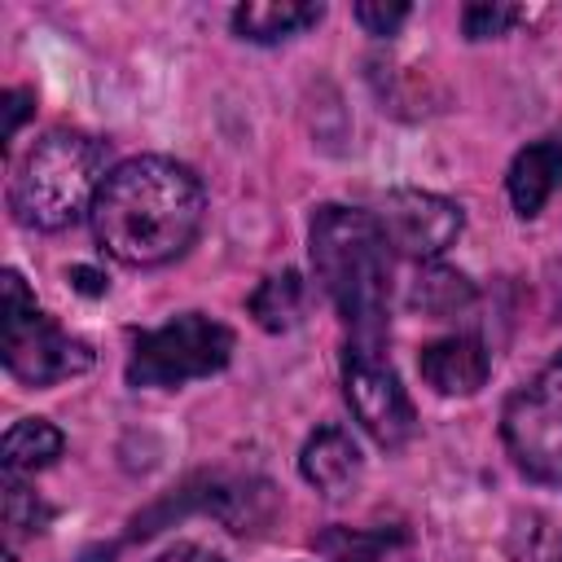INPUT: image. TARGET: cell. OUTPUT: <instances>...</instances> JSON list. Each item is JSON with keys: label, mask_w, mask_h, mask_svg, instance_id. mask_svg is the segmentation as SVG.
Wrapping results in <instances>:
<instances>
[{"label": "cell", "mask_w": 562, "mask_h": 562, "mask_svg": "<svg viewBox=\"0 0 562 562\" xmlns=\"http://www.w3.org/2000/svg\"><path fill=\"white\" fill-rule=\"evenodd\" d=\"M325 18V4H299V0H259L233 9V31L250 44H277L290 35H303Z\"/></svg>", "instance_id": "12"}, {"label": "cell", "mask_w": 562, "mask_h": 562, "mask_svg": "<svg viewBox=\"0 0 562 562\" xmlns=\"http://www.w3.org/2000/svg\"><path fill=\"white\" fill-rule=\"evenodd\" d=\"M351 13H356V22H360L369 35H395V31L408 22L413 9H408L404 0H391V4H382V0H360Z\"/></svg>", "instance_id": "19"}, {"label": "cell", "mask_w": 562, "mask_h": 562, "mask_svg": "<svg viewBox=\"0 0 562 562\" xmlns=\"http://www.w3.org/2000/svg\"><path fill=\"white\" fill-rule=\"evenodd\" d=\"M307 255L321 290L351 329L347 342L382 347L391 307V246L369 211L325 202L307 224Z\"/></svg>", "instance_id": "2"}, {"label": "cell", "mask_w": 562, "mask_h": 562, "mask_svg": "<svg viewBox=\"0 0 562 562\" xmlns=\"http://www.w3.org/2000/svg\"><path fill=\"white\" fill-rule=\"evenodd\" d=\"M501 439L509 461L544 487H562V351L509 395L501 413Z\"/></svg>", "instance_id": "6"}, {"label": "cell", "mask_w": 562, "mask_h": 562, "mask_svg": "<svg viewBox=\"0 0 562 562\" xmlns=\"http://www.w3.org/2000/svg\"><path fill=\"white\" fill-rule=\"evenodd\" d=\"M61 448H66V435H61L53 422H44V417H22V422H13V426L4 430L0 465H4V474L18 479V474H31V470L57 461Z\"/></svg>", "instance_id": "14"}, {"label": "cell", "mask_w": 562, "mask_h": 562, "mask_svg": "<svg viewBox=\"0 0 562 562\" xmlns=\"http://www.w3.org/2000/svg\"><path fill=\"white\" fill-rule=\"evenodd\" d=\"M299 474L329 501H342L360 487L364 479V457L360 443L351 439V430L342 426H316L299 452Z\"/></svg>", "instance_id": "10"}, {"label": "cell", "mask_w": 562, "mask_h": 562, "mask_svg": "<svg viewBox=\"0 0 562 562\" xmlns=\"http://www.w3.org/2000/svg\"><path fill=\"white\" fill-rule=\"evenodd\" d=\"M470 303H474V281L443 263H422L408 285V307L430 321H448V316L465 312Z\"/></svg>", "instance_id": "13"}, {"label": "cell", "mask_w": 562, "mask_h": 562, "mask_svg": "<svg viewBox=\"0 0 562 562\" xmlns=\"http://www.w3.org/2000/svg\"><path fill=\"white\" fill-rule=\"evenodd\" d=\"M154 562H224V558L211 553V549H202V544H171V549L158 553Z\"/></svg>", "instance_id": "21"}, {"label": "cell", "mask_w": 562, "mask_h": 562, "mask_svg": "<svg viewBox=\"0 0 562 562\" xmlns=\"http://www.w3.org/2000/svg\"><path fill=\"white\" fill-rule=\"evenodd\" d=\"M417 373L435 395H474L492 373V351L474 334H448L417 351Z\"/></svg>", "instance_id": "9"}, {"label": "cell", "mask_w": 562, "mask_h": 562, "mask_svg": "<svg viewBox=\"0 0 562 562\" xmlns=\"http://www.w3.org/2000/svg\"><path fill=\"white\" fill-rule=\"evenodd\" d=\"M70 281H75L83 294H105V277L92 272V268H70Z\"/></svg>", "instance_id": "22"}, {"label": "cell", "mask_w": 562, "mask_h": 562, "mask_svg": "<svg viewBox=\"0 0 562 562\" xmlns=\"http://www.w3.org/2000/svg\"><path fill=\"white\" fill-rule=\"evenodd\" d=\"M31 105H35V97H31L26 88H9V92H4V145L18 136V127H22V119L31 114Z\"/></svg>", "instance_id": "20"}, {"label": "cell", "mask_w": 562, "mask_h": 562, "mask_svg": "<svg viewBox=\"0 0 562 562\" xmlns=\"http://www.w3.org/2000/svg\"><path fill=\"white\" fill-rule=\"evenodd\" d=\"M518 18H522V9H514V4H465L461 9V31H465V40H496Z\"/></svg>", "instance_id": "18"}, {"label": "cell", "mask_w": 562, "mask_h": 562, "mask_svg": "<svg viewBox=\"0 0 562 562\" xmlns=\"http://www.w3.org/2000/svg\"><path fill=\"white\" fill-rule=\"evenodd\" d=\"M48 518H53V509L26 487V483H18V479H9L4 474V540H9V562H13V549H18V540L22 536H40L44 527H48Z\"/></svg>", "instance_id": "17"}, {"label": "cell", "mask_w": 562, "mask_h": 562, "mask_svg": "<svg viewBox=\"0 0 562 562\" xmlns=\"http://www.w3.org/2000/svg\"><path fill=\"white\" fill-rule=\"evenodd\" d=\"M4 369L22 386H53L75 373L92 369V347L83 338H70L48 312L35 307V294L26 290L18 268H4Z\"/></svg>", "instance_id": "4"}, {"label": "cell", "mask_w": 562, "mask_h": 562, "mask_svg": "<svg viewBox=\"0 0 562 562\" xmlns=\"http://www.w3.org/2000/svg\"><path fill=\"white\" fill-rule=\"evenodd\" d=\"M88 215L110 259L127 268H158L193 246L206 215V189L184 162L140 154L105 176Z\"/></svg>", "instance_id": "1"}, {"label": "cell", "mask_w": 562, "mask_h": 562, "mask_svg": "<svg viewBox=\"0 0 562 562\" xmlns=\"http://www.w3.org/2000/svg\"><path fill=\"white\" fill-rule=\"evenodd\" d=\"M233 329L206 312H180L136 338L127 356V386H184L211 378L233 360Z\"/></svg>", "instance_id": "5"}, {"label": "cell", "mask_w": 562, "mask_h": 562, "mask_svg": "<svg viewBox=\"0 0 562 562\" xmlns=\"http://www.w3.org/2000/svg\"><path fill=\"white\" fill-rule=\"evenodd\" d=\"M558 184H562V132H549V136H540L514 154L505 189H509V202L522 220L540 215V206L553 198Z\"/></svg>", "instance_id": "11"}, {"label": "cell", "mask_w": 562, "mask_h": 562, "mask_svg": "<svg viewBox=\"0 0 562 562\" xmlns=\"http://www.w3.org/2000/svg\"><path fill=\"white\" fill-rule=\"evenodd\" d=\"M342 395L351 404V417L364 426V435L378 448L395 452L417 435L413 400L400 386V373L391 369L382 347H364V342L342 347Z\"/></svg>", "instance_id": "7"}, {"label": "cell", "mask_w": 562, "mask_h": 562, "mask_svg": "<svg viewBox=\"0 0 562 562\" xmlns=\"http://www.w3.org/2000/svg\"><path fill=\"white\" fill-rule=\"evenodd\" d=\"M386 246L413 263H435L465 228V215L452 198L430 189H391L373 211Z\"/></svg>", "instance_id": "8"}, {"label": "cell", "mask_w": 562, "mask_h": 562, "mask_svg": "<svg viewBox=\"0 0 562 562\" xmlns=\"http://www.w3.org/2000/svg\"><path fill=\"white\" fill-rule=\"evenodd\" d=\"M395 544H404V531L400 527H378V531L325 527L316 536V553L325 562H386Z\"/></svg>", "instance_id": "16"}, {"label": "cell", "mask_w": 562, "mask_h": 562, "mask_svg": "<svg viewBox=\"0 0 562 562\" xmlns=\"http://www.w3.org/2000/svg\"><path fill=\"white\" fill-rule=\"evenodd\" d=\"M246 307H250V316H255L259 329L285 334V329L299 321V312H303V277H299L294 268H281V272L263 277V281L250 290Z\"/></svg>", "instance_id": "15"}, {"label": "cell", "mask_w": 562, "mask_h": 562, "mask_svg": "<svg viewBox=\"0 0 562 562\" xmlns=\"http://www.w3.org/2000/svg\"><path fill=\"white\" fill-rule=\"evenodd\" d=\"M110 145L88 132H48L22 158L9 184V211L22 228L61 233L83 211H92L105 176H110Z\"/></svg>", "instance_id": "3"}]
</instances>
